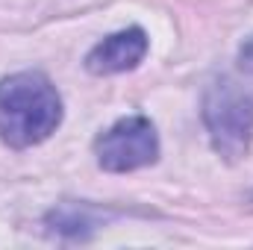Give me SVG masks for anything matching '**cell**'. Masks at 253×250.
<instances>
[{
  "mask_svg": "<svg viewBox=\"0 0 253 250\" xmlns=\"http://www.w3.org/2000/svg\"><path fill=\"white\" fill-rule=\"evenodd\" d=\"M203 121L224 159H242L253 138V91L233 77H221L203 97Z\"/></svg>",
  "mask_w": 253,
  "mask_h": 250,
  "instance_id": "7a4b0ae2",
  "label": "cell"
},
{
  "mask_svg": "<svg viewBox=\"0 0 253 250\" xmlns=\"http://www.w3.org/2000/svg\"><path fill=\"white\" fill-rule=\"evenodd\" d=\"M147 53V36L138 27H129L121 33H112L109 39H103L88 56H85V68L97 77L103 74H121V71H132L135 65L144 59Z\"/></svg>",
  "mask_w": 253,
  "mask_h": 250,
  "instance_id": "277c9868",
  "label": "cell"
},
{
  "mask_svg": "<svg viewBox=\"0 0 253 250\" xmlns=\"http://www.w3.org/2000/svg\"><path fill=\"white\" fill-rule=\"evenodd\" d=\"M97 153V165L103 171L112 174H126L144 165H153L159 156V138L156 129L147 118L132 115L121 118L118 124H112L94 144Z\"/></svg>",
  "mask_w": 253,
  "mask_h": 250,
  "instance_id": "3957f363",
  "label": "cell"
},
{
  "mask_svg": "<svg viewBox=\"0 0 253 250\" xmlns=\"http://www.w3.org/2000/svg\"><path fill=\"white\" fill-rule=\"evenodd\" d=\"M62 121V100L50 80L39 71H24L0 80V138L12 147L44 141Z\"/></svg>",
  "mask_w": 253,
  "mask_h": 250,
  "instance_id": "6da1fadb",
  "label": "cell"
}]
</instances>
